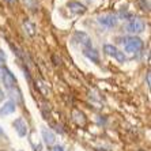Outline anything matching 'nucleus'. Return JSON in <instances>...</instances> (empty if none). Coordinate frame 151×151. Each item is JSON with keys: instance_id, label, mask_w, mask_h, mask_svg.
Returning a JSON list of instances; mask_svg holds the SVG:
<instances>
[{"instance_id": "obj_1", "label": "nucleus", "mask_w": 151, "mask_h": 151, "mask_svg": "<svg viewBox=\"0 0 151 151\" xmlns=\"http://www.w3.org/2000/svg\"><path fill=\"white\" fill-rule=\"evenodd\" d=\"M121 42L124 44L125 50L129 53H137L143 49V41L139 37H128Z\"/></svg>"}, {"instance_id": "obj_2", "label": "nucleus", "mask_w": 151, "mask_h": 151, "mask_svg": "<svg viewBox=\"0 0 151 151\" xmlns=\"http://www.w3.org/2000/svg\"><path fill=\"white\" fill-rule=\"evenodd\" d=\"M1 81L4 83V87L7 88V90H12L15 87V84H17V78L15 75L11 72L8 68H1Z\"/></svg>"}, {"instance_id": "obj_3", "label": "nucleus", "mask_w": 151, "mask_h": 151, "mask_svg": "<svg viewBox=\"0 0 151 151\" xmlns=\"http://www.w3.org/2000/svg\"><path fill=\"white\" fill-rule=\"evenodd\" d=\"M144 27H146L144 22L142 21V19H139V18H134V19H131V21L127 23V26H125L127 32L132 33V34H139V33H142L144 30Z\"/></svg>"}, {"instance_id": "obj_4", "label": "nucleus", "mask_w": 151, "mask_h": 151, "mask_svg": "<svg viewBox=\"0 0 151 151\" xmlns=\"http://www.w3.org/2000/svg\"><path fill=\"white\" fill-rule=\"evenodd\" d=\"M104 52H105L106 55H109V56H113L114 59L117 60V61H120V63H124V61L127 60L124 52H120L116 46L110 45V44H106V45L104 46Z\"/></svg>"}, {"instance_id": "obj_5", "label": "nucleus", "mask_w": 151, "mask_h": 151, "mask_svg": "<svg viewBox=\"0 0 151 151\" xmlns=\"http://www.w3.org/2000/svg\"><path fill=\"white\" fill-rule=\"evenodd\" d=\"M98 22L106 27H114L117 25V17L114 14H104L98 17Z\"/></svg>"}, {"instance_id": "obj_6", "label": "nucleus", "mask_w": 151, "mask_h": 151, "mask_svg": "<svg viewBox=\"0 0 151 151\" xmlns=\"http://www.w3.org/2000/svg\"><path fill=\"white\" fill-rule=\"evenodd\" d=\"M14 128L17 131V134L19 135L21 137H25L26 135L29 134V128H27V124L23 119H17L14 121Z\"/></svg>"}, {"instance_id": "obj_7", "label": "nucleus", "mask_w": 151, "mask_h": 151, "mask_svg": "<svg viewBox=\"0 0 151 151\" xmlns=\"http://www.w3.org/2000/svg\"><path fill=\"white\" fill-rule=\"evenodd\" d=\"M75 40H76L82 46H84V48H93L91 46V40H90V37H88L84 32H76L75 33Z\"/></svg>"}, {"instance_id": "obj_8", "label": "nucleus", "mask_w": 151, "mask_h": 151, "mask_svg": "<svg viewBox=\"0 0 151 151\" xmlns=\"http://www.w3.org/2000/svg\"><path fill=\"white\" fill-rule=\"evenodd\" d=\"M15 109H17V104H15L14 101H7V102H4V105L1 106L0 114H1V116H8L11 113H14Z\"/></svg>"}, {"instance_id": "obj_9", "label": "nucleus", "mask_w": 151, "mask_h": 151, "mask_svg": "<svg viewBox=\"0 0 151 151\" xmlns=\"http://www.w3.org/2000/svg\"><path fill=\"white\" fill-rule=\"evenodd\" d=\"M41 132H42V139H44V142H45L48 146L55 144V142H56V136H55V134H53L49 128H42Z\"/></svg>"}, {"instance_id": "obj_10", "label": "nucleus", "mask_w": 151, "mask_h": 151, "mask_svg": "<svg viewBox=\"0 0 151 151\" xmlns=\"http://www.w3.org/2000/svg\"><path fill=\"white\" fill-rule=\"evenodd\" d=\"M68 8H70L74 14H84L86 12V6L79 1H68Z\"/></svg>"}, {"instance_id": "obj_11", "label": "nucleus", "mask_w": 151, "mask_h": 151, "mask_svg": "<svg viewBox=\"0 0 151 151\" xmlns=\"http://www.w3.org/2000/svg\"><path fill=\"white\" fill-rule=\"evenodd\" d=\"M83 55L87 57L88 60L94 61V63H98V61H99L98 52H97L94 48H84V49H83Z\"/></svg>"}, {"instance_id": "obj_12", "label": "nucleus", "mask_w": 151, "mask_h": 151, "mask_svg": "<svg viewBox=\"0 0 151 151\" xmlns=\"http://www.w3.org/2000/svg\"><path fill=\"white\" fill-rule=\"evenodd\" d=\"M23 27H25V32L27 33L30 37H33V35L35 34V27H34V23H32L30 21H26L25 23H23Z\"/></svg>"}, {"instance_id": "obj_13", "label": "nucleus", "mask_w": 151, "mask_h": 151, "mask_svg": "<svg viewBox=\"0 0 151 151\" xmlns=\"http://www.w3.org/2000/svg\"><path fill=\"white\" fill-rule=\"evenodd\" d=\"M139 3H140L143 10H146V11L150 10V3H148V0H139Z\"/></svg>"}, {"instance_id": "obj_14", "label": "nucleus", "mask_w": 151, "mask_h": 151, "mask_svg": "<svg viewBox=\"0 0 151 151\" xmlns=\"http://www.w3.org/2000/svg\"><path fill=\"white\" fill-rule=\"evenodd\" d=\"M6 59H7V56H6L4 50L0 49V61H6Z\"/></svg>"}, {"instance_id": "obj_15", "label": "nucleus", "mask_w": 151, "mask_h": 151, "mask_svg": "<svg viewBox=\"0 0 151 151\" xmlns=\"http://www.w3.org/2000/svg\"><path fill=\"white\" fill-rule=\"evenodd\" d=\"M53 151H65L61 146H55V148H53Z\"/></svg>"}, {"instance_id": "obj_16", "label": "nucleus", "mask_w": 151, "mask_h": 151, "mask_svg": "<svg viewBox=\"0 0 151 151\" xmlns=\"http://www.w3.org/2000/svg\"><path fill=\"white\" fill-rule=\"evenodd\" d=\"M4 97H6V95H4V91L1 90V88H0V101H3Z\"/></svg>"}, {"instance_id": "obj_17", "label": "nucleus", "mask_w": 151, "mask_h": 151, "mask_svg": "<svg viewBox=\"0 0 151 151\" xmlns=\"http://www.w3.org/2000/svg\"><path fill=\"white\" fill-rule=\"evenodd\" d=\"M147 86L150 87V72H147Z\"/></svg>"}, {"instance_id": "obj_18", "label": "nucleus", "mask_w": 151, "mask_h": 151, "mask_svg": "<svg viewBox=\"0 0 151 151\" xmlns=\"http://www.w3.org/2000/svg\"><path fill=\"white\" fill-rule=\"evenodd\" d=\"M3 135H4V132H3V129L0 128V136H3Z\"/></svg>"}, {"instance_id": "obj_19", "label": "nucleus", "mask_w": 151, "mask_h": 151, "mask_svg": "<svg viewBox=\"0 0 151 151\" xmlns=\"http://www.w3.org/2000/svg\"><path fill=\"white\" fill-rule=\"evenodd\" d=\"M6 1H8V3H12V1H14V0H6Z\"/></svg>"}]
</instances>
